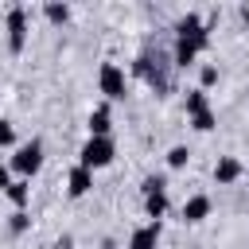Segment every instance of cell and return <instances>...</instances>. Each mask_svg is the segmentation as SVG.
Here are the masks:
<instances>
[{
  "label": "cell",
  "instance_id": "obj_1",
  "mask_svg": "<svg viewBox=\"0 0 249 249\" xmlns=\"http://www.w3.org/2000/svg\"><path fill=\"white\" fill-rule=\"evenodd\" d=\"M136 82H144L156 97H167V93H175V62H171V51H163L156 39H148L144 47H140V54L132 58V70H128Z\"/></svg>",
  "mask_w": 249,
  "mask_h": 249
},
{
  "label": "cell",
  "instance_id": "obj_2",
  "mask_svg": "<svg viewBox=\"0 0 249 249\" xmlns=\"http://www.w3.org/2000/svg\"><path fill=\"white\" fill-rule=\"evenodd\" d=\"M43 163H47V148H43L39 136L19 140V144L12 148V156H8V167H12L16 179H35V175L43 171Z\"/></svg>",
  "mask_w": 249,
  "mask_h": 249
},
{
  "label": "cell",
  "instance_id": "obj_3",
  "mask_svg": "<svg viewBox=\"0 0 249 249\" xmlns=\"http://www.w3.org/2000/svg\"><path fill=\"white\" fill-rule=\"evenodd\" d=\"M113 160H117L113 136H86V144L78 148V163L89 167V171H101V167H109Z\"/></svg>",
  "mask_w": 249,
  "mask_h": 249
},
{
  "label": "cell",
  "instance_id": "obj_4",
  "mask_svg": "<svg viewBox=\"0 0 249 249\" xmlns=\"http://www.w3.org/2000/svg\"><path fill=\"white\" fill-rule=\"evenodd\" d=\"M210 19H202L198 12H183L179 19H175V39H183V43H195L198 51H210Z\"/></svg>",
  "mask_w": 249,
  "mask_h": 249
},
{
  "label": "cell",
  "instance_id": "obj_5",
  "mask_svg": "<svg viewBox=\"0 0 249 249\" xmlns=\"http://www.w3.org/2000/svg\"><path fill=\"white\" fill-rule=\"evenodd\" d=\"M4 35H8V51H12V54H23L27 35H31V19H27V8H23V4H12V8H8V16H4Z\"/></svg>",
  "mask_w": 249,
  "mask_h": 249
},
{
  "label": "cell",
  "instance_id": "obj_6",
  "mask_svg": "<svg viewBox=\"0 0 249 249\" xmlns=\"http://www.w3.org/2000/svg\"><path fill=\"white\" fill-rule=\"evenodd\" d=\"M97 93L105 101H124L128 97V74L117 62H101V70H97Z\"/></svg>",
  "mask_w": 249,
  "mask_h": 249
},
{
  "label": "cell",
  "instance_id": "obj_7",
  "mask_svg": "<svg viewBox=\"0 0 249 249\" xmlns=\"http://www.w3.org/2000/svg\"><path fill=\"white\" fill-rule=\"evenodd\" d=\"M214 214V198L210 195H187V202L179 206V218L187 222V226H198V222H206Z\"/></svg>",
  "mask_w": 249,
  "mask_h": 249
},
{
  "label": "cell",
  "instance_id": "obj_8",
  "mask_svg": "<svg viewBox=\"0 0 249 249\" xmlns=\"http://www.w3.org/2000/svg\"><path fill=\"white\" fill-rule=\"evenodd\" d=\"M245 163L237 160V156H218V163H214V183L218 187H233V183H241L245 179Z\"/></svg>",
  "mask_w": 249,
  "mask_h": 249
},
{
  "label": "cell",
  "instance_id": "obj_9",
  "mask_svg": "<svg viewBox=\"0 0 249 249\" xmlns=\"http://www.w3.org/2000/svg\"><path fill=\"white\" fill-rule=\"evenodd\" d=\"M160 237H163V226L160 222H144L128 233V249H160Z\"/></svg>",
  "mask_w": 249,
  "mask_h": 249
},
{
  "label": "cell",
  "instance_id": "obj_10",
  "mask_svg": "<svg viewBox=\"0 0 249 249\" xmlns=\"http://www.w3.org/2000/svg\"><path fill=\"white\" fill-rule=\"evenodd\" d=\"M89 191H93V171L82 167V163H74L70 175H66V195H70V198H86Z\"/></svg>",
  "mask_w": 249,
  "mask_h": 249
},
{
  "label": "cell",
  "instance_id": "obj_11",
  "mask_svg": "<svg viewBox=\"0 0 249 249\" xmlns=\"http://www.w3.org/2000/svg\"><path fill=\"white\" fill-rule=\"evenodd\" d=\"M86 128H89V136H113V113H109V105H97L89 113Z\"/></svg>",
  "mask_w": 249,
  "mask_h": 249
},
{
  "label": "cell",
  "instance_id": "obj_12",
  "mask_svg": "<svg viewBox=\"0 0 249 249\" xmlns=\"http://www.w3.org/2000/svg\"><path fill=\"white\" fill-rule=\"evenodd\" d=\"M70 16H74V8L62 4V0H47V4H43V19H47L51 27H66Z\"/></svg>",
  "mask_w": 249,
  "mask_h": 249
},
{
  "label": "cell",
  "instance_id": "obj_13",
  "mask_svg": "<svg viewBox=\"0 0 249 249\" xmlns=\"http://www.w3.org/2000/svg\"><path fill=\"white\" fill-rule=\"evenodd\" d=\"M4 198L12 202V210H27V206H31V179H16V183L4 191Z\"/></svg>",
  "mask_w": 249,
  "mask_h": 249
},
{
  "label": "cell",
  "instance_id": "obj_14",
  "mask_svg": "<svg viewBox=\"0 0 249 249\" xmlns=\"http://www.w3.org/2000/svg\"><path fill=\"white\" fill-rule=\"evenodd\" d=\"M183 109H187V121H191V117H198V113H206V109H214V105H210L206 89H198V86H195V89H187V97H183Z\"/></svg>",
  "mask_w": 249,
  "mask_h": 249
},
{
  "label": "cell",
  "instance_id": "obj_15",
  "mask_svg": "<svg viewBox=\"0 0 249 249\" xmlns=\"http://www.w3.org/2000/svg\"><path fill=\"white\" fill-rule=\"evenodd\" d=\"M167 206H171V202H167V191L148 195V198H144V214H148V222H160V218L167 214Z\"/></svg>",
  "mask_w": 249,
  "mask_h": 249
},
{
  "label": "cell",
  "instance_id": "obj_16",
  "mask_svg": "<svg viewBox=\"0 0 249 249\" xmlns=\"http://www.w3.org/2000/svg\"><path fill=\"white\" fill-rule=\"evenodd\" d=\"M163 160H167V167H171V171H183V167L191 163V148H187V144H171Z\"/></svg>",
  "mask_w": 249,
  "mask_h": 249
},
{
  "label": "cell",
  "instance_id": "obj_17",
  "mask_svg": "<svg viewBox=\"0 0 249 249\" xmlns=\"http://www.w3.org/2000/svg\"><path fill=\"white\" fill-rule=\"evenodd\" d=\"M27 230H31V214H27V210H12V214H8V233H12V237H23Z\"/></svg>",
  "mask_w": 249,
  "mask_h": 249
},
{
  "label": "cell",
  "instance_id": "obj_18",
  "mask_svg": "<svg viewBox=\"0 0 249 249\" xmlns=\"http://www.w3.org/2000/svg\"><path fill=\"white\" fill-rule=\"evenodd\" d=\"M191 128H195V132H214V128H218V113H214V109H206V113L191 117Z\"/></svg>",
  "mask_w": 249,
  "mask_h": 249
},
{
  "label": "cell",
  "instance_id": "obj_19",
  "mask_svg": "<svg viewBox=\"0 0 249 249\" xmlns=\"http://www.w3.org/2000/svg\"><path fill=\"white\" fill-rule=\"evenodd\" d=\"M156 191H167V175H144L140 179V195H156Z\"/></svg>",
  "mask_w": 249,
  "mask_h": 249
},
{
  "label": "cell",
  "instance_id": "obj_20",
  "mask_svg": "<svg viewBox=\"0 0 249 249\" xmlns=\"http://www.w3.org/2000/svg\"><path fill=\"white\" fill-rule=\"evenodd\" d=\"M210 86H218V66L214 62H202L198 66V89H210Z\"/></svg>",
  "mask_w": 249,
  "mask_h": 249
},
{
  "label": "cell",
  "instance_id": "obj_21",
  "mask_svg": "<svg viewBox=\"0 0 249 249\" xmlns=\"http://www.w3.org/2000/svg\"><path fill=\"white\" fill-rule=\"evenodd\" d=\"M16 144H19V140H16V124H12V121H0V152H4V148H16Z\"/></svg>",
  "mask_w": 249,
  "mask_h": 249
},
{
  "label": "cell",
  "instance_id": "obj_22",
  "mask_svg": "<svg viewBox=\"0 0 249 249\" xmlns=\"http://www.w3.org/2000/svg\"><path fill=\"white\" fill-rule=\"evenodd\" d=\"M12 183H16V175H12V167H8V163H0V195H4V191H8Z\"/></svg>",
  "mask_w": 249,
  "mask_h": 249
},
{
  "label": "cell",
  "instance_id": "obj_23",
  "mask_svg": "<svg viewBox=\"0 0 249 249\" xmlns=\"http://www.w3.org/2000/svg\"><path fill=\"white\" fill-rule=\"evenodd\" d=\"M241 23H245V31H249V8H241Z\"/></svg>",
  "mask_w": 249,
  "mask_h": 249
},
{
  "label": "cell",
  "instance_id": "obj_24",
  "mask_svg": "<svg viewBox=\"0 0 249 249\" xmlns=\"http://www.w3.org/2000/svg\"><path fill=\"white\" fill-rule=\"evenodd\" d=\"M101 249H117V241H113V237H105V241H101Z\"/></svg>",
  "mask_w": 249,
  "mask_h": 249
},
{
  "label": "cell",
  "instance_id": "obj_25",
  "mask_svg": "<svg viewBox=\"0 0 249 249\" xmlns=\"http://www.w3.org/2000/svg\"><path fill=\"white\" fill-rule=\"evenodd\" d=\"M187 249H198V245H187Z\"/></svg>",
  "mask_w": 249,
  "mask_h": 249
},
{
  "label": "cell",
  "instance_id": "obj_26",
  "mask_svg": "<svg viewBox=\"0 0 249 249\" xmlns=\"http://www.w3.org/2000/svg\"><path fill=\"white\" fill-rule=\"evenodd\" d=\"M245 179H249V171H245Z\"/></svg>",
  "mask_w": 249,
  "mask_h": 249
}]
</instances>
